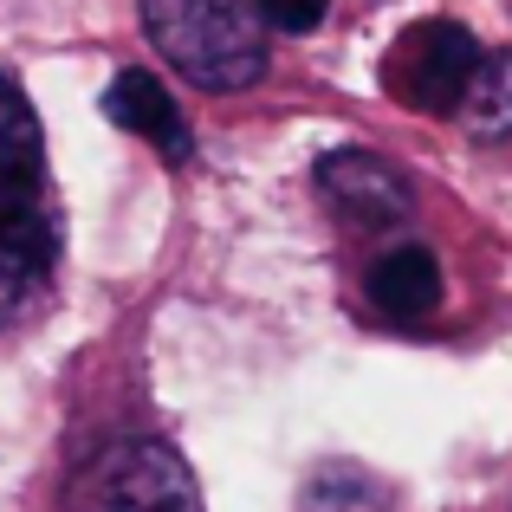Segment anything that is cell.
I'll return each mask as SVG.
<instances>
[{
  "mask_svg": "<svg viewBox=\"0 0 512 512\" xmlns=\"http://www.w3.org/2000/svg\"><path fill=\"white\" fill-rule=\"evenodd\" d=\"M143 33L195 91H247L266 78V20L253 0H143Z\"/></svg>",
  "mask_w": 512,
  "mask_h": 512,
  "instance_id": "obj_1",
  "label": "cell"
},
{
  "mask_svg": "<svg viewBox=\"0 0 512 512\" xmlns=\"http://www.w3.org/2000/svg\"><path fill=\"white\" fill-rule=\"evenodd\" d=\"M474 65H480V46H474L467 26L415 20L409 33L389 46L383 85H389V98H402L409 111H422V117H454V104H461Z\"/></svg>",
  "mask_w": 512,
  "mask_h": 512,
  "instance_id": "obj_2",
  "label": "cell"
},
{
  "mask_svg": "<svg viewBox=\"0 0 512 512\" xmlns=\"http://www.w3.org/2000/svg\"><path fill=\"white\" fill-rule=\"evenodd\" d=\"M85 512H201V487L169 441H111L91 467Z\"/></svg>",
  "mask_w": 512,
  "mask_h": 512,
  "instance_id": "obj_3",
  "label": "cell"
},
{
  "mask_svg": "<svg viewBox=\"0 0 512 512\" xmlns=\"http://www.w3.org/2000/svg\"><path fill=\"white\" fill-rule=\"evenodd\" d=\"M52 260H59V221H52V195L0 201V325L26 312L46 286Z\"/></svg>",
  "mask_w": 512,
  "mask_h": 512,
  "instance_id": "obj_4",
  "label": "cell"
},
{
  "mask_svg": "<svg viewBox=\"0 0 512 512\" xmlns=\"http://www.w3.org/2000/svg\"><path fill=\"white\" fill-rule=\"evenodd\" d=\"M318 195L357 227H389L409 214V182L376 150H331L318 163Z\"/></svg>",
  "mask_w": 512,
  "mask_h": 512,
  "instance_id": "obj_5",
  "label": "cell"
},
{
  "mask_svg": "<svg viewBox=\"0 0 512 512\" xmlns=\"http://www.w3.org/2000/svg\"><path fill=\"white\" fill-rule=\"evenodd\" d=\"M104 117L130 137H143L163 163H195V130L175 111V98L163 91V78L150 72H117L111 91H104Z\"/></svg>",
  "mask_w": 512,
  "mask_h": 512,
  "instance_id": "obj_6",
  "label": "cell"
},
{
  "mask_svg": "<svg viewBox=\"0 0 512 512\" xmlns=\"http://www.w3.org/2000/svg\"><path fill=\"white\" fill-rule=\"evenodd\" d=\"M13 195H46V137L20 78L0 72V201Z\"/></svg>",
  "mask_w": 512,
  "mask_h": 512,
  "instance_id": "obj_7",
  "label": "cell"
},
{
  "mask_svg": "<svg viewBox=\"0 0 512 512\" xmlns=\"http://www.w3.org/2000/svg\"><path fill=\"white\" fill-rule=\"evenodd\" d=\"M370 305L383 318H428L441 305V266L428 247H396L370 266Z\"/></svg>",
  "mask_w": 512,
  "mask_h": 512,
  "instance_id": "obj_8",
  "label": "cell"
},
{
  "mask_svg": "<svg viewBox=\"0 0 512 512\" xmlns=\"http://www.w3.org/2000/svg\"><path fill=\"white\" fill-rule=\"evenodd\" d=\"M454 117H461L467 137H480V143L512 137V52H480L461 104H454Z\"/></svg>",
  "mask_w": 512,
  "mask_h": 512,
  "instance_id": "obj_9",
  "label": "cell"
},
{
  "mask_svg": "<svg viewBox=\"0 0 512 512\" xmlns=\"http://www.w3.org/2000/svg\"><path fill=\"white\" fill-rule=\"evenodd\" d=\"M325 7L331 0H253V13H260L273 33H318V26H325Z\"/></svg>",
  "mask_w": 512,
  "mask_h": 512,
  "instance_id": "obj_10",
  "label": "cell"
}]
</instances>
